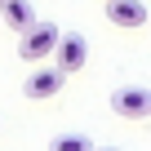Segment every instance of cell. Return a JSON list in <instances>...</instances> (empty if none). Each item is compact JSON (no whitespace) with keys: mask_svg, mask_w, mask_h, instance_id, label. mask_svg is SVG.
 Returning <instances> with one entry per match:
<instances>
[{"mask_svg":"<svg viewBox=\"0 0 151 151\" xmlns=\"http://www.w3.org/2000/svg\"><path fill=\"white\" fill-rule=\"evenodd\" d=\"M53 58H58V62H53L58 71H67V76H76V71H80V67L89 62V45H85V36H76V31L67 36V31H62V40H58V49H53Z\"/></svg>","mask_w":151,"mask_h":151,"instance_id":"obj_4","label":"cell"},{"mask_svg":"<svg viewBox=\"0 0 151 151\" xmlns=\"http://www.w3.org/2000/svg\"><path fill=\"white\" fill-rule=\"evenodd\" d=\"M58 40H62V27L49 22V18H45V22L36 18V22L22 31V40H18V58H27V62H45V58L58 49Z\"/></svg>","mask_w":151,"mask_h":151,"instance_id":"obj_1","label":"cell"},{"mask_svg":"<svg viewBox=\"0 0 151 151\" xmlns=\"http://www.w3.org/2000/svg\"><path fill=\"white\" fill-rule=\"evenodd\" d=\"M0 5H5V0H0Z\"/></svg>","mask_w":151,"mask_h":151,"instance_id":"obj_9","label":"cell"},{"mask_svg":"<svg viewBox=\"0 0 151 151\" xmlns=\"http://www.w3.org/2000/svg\"><path fill=\"white\" fill-rule=\"evenodd\" d=\"M93 151H124V147H93Z\"/></svg>","mask_w":151,"mask_h":151,"instance_id":"obj_8","label":"cell"},{"mask_svg":"<svg viewBox=\"0 0 151 151\" xmlns=\"http://www.w3.org/2000/svg\"><path fill=\"white\" fill-rule=\"evenodd\" d=\"M111 111L124 116V120L151 116V89H147V85H120V89L111 93Z\"/></svg>","mask_w":151,"mask_h":151,"instance_id":"obj_2","label":"cell"},{"mask_svg":"<svg viewBox=\"0 0 151 151\" xmlns=\"http://www.w3.org/2000/svg\"><path fill=\"white\" fill-rule=\"evenodd\" d=\"M49 151H93V142H89L85 133H71V129H67V133H53V138H49Z\"/></svg>","mask_w":151,"mask_h":151,"instance_id":"obj_7","label":"cell"},{"mask_svg":"<svg viewBox=\"0 0 151 151\" xmlns=\"http://www.w3.org/2000/svg\"><path fill=\"white\" fill-rule=\"evenodd\" d=\"M0 18H5V27L9 31H27L31 22H36V9H31V0H5V5H0Z\"/></svg>","mask_w":151,"mask_h":151,"instance_id":"obj_6","label":"cell"},{"mask_svg":"<svg viewBox=\"0 0 151 151\" xmlns=\"http://www.w3.org/2000/svg\"><path fill=\"white\" fill-rule=\"evenodd\" d=\"M62 85H67V71H58V67H36L27 80H22V93H27L31 102H40V98L62 93Z\"/></svg>","mask_w":151,"mask_h":151,"instance_id":"obj_3","label":"cell"},{"mask_svg":"<svg viewBox=\"0 0 151 151\" xmlns=\"http://www.w3.org/2000/svg\"><path fill=\"white\" fill-rule=\"evenodd\" d=\"M107 22L124 27V31H138L147 22V5L142 0H107Z\"/></svg>","mask_w":151,"mask_h":151,"instance_id":"obj_5","label":"cell"}]
</instances>
